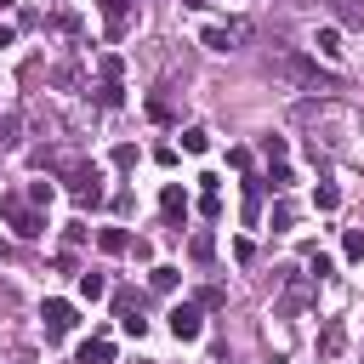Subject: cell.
Here are the masks:
<instances>
[{"mask_svg":"<svg viewBox=\"0 0 364 364\" xmlns=\"http://www.w3.org/2000/svg\"><path fill=\"white\" fill-rule=\"evenodd\" d=\"M267 68H273V74H284L290 85H307V91H336V74H330V68H318L313 57H301V51H273V57H267Z\"/></svg>","mask_w":364,"mask_h":364,"instance_id":"1","label":"cell"},{"mask_svg":"<svg viewBox=\"0 0 364 364\" xmlns=\"http://www.w3.org/2000/svg\"><path fill=\"white\" fill-rule=\"evenodd\" d=\"M63 176H68V193H74L80 210H85V205H102V171H97V165H68Z\"/></svg>","mask_w":364,"mask_h":364,"instance_id":"2","label":"cell"},{"mask_svg":"<svg viewBox=\"0 0 364 364\" xmlns=\"http://www.w3.org/2000/svg\"><path fill=\"white\" fill-rule=\"evenodd\" d=\"M0 216L11 222V233H17V239H40V233H46V216H40V210H28L17 193H6V199H0Z\"/></svg>","mask_w":364,"mask_h":364,"instance_id":"3","label":"cell"},{"mask_svg":"<svg viewBox=\"0 0 364 364\" xmlns=\"http://www.w3.org/2000/svg\"><path fill=\"white\" fill-rule=\"evenodd\" d=\"M40 318H46V341H57V336H68V330L80 324V318H74V301H57V296L40 307Z\"/></svg>","mask_w":364,"mask_h":364,"instance_id":"4","label":"cell"},{"mask_svg":"<svg viewBox=\"0 0 364 364\" xmlns=\"http://www.w3.org/2000/svg\"><path fill=\"white\" fill-rule=\"evenodd\" d=\"M165 318H171V336H176V341H199V330H205V318H199L193 301H176Z\"/></svg>","mask_w":364,"mask_h":364,"instance_id":"5","label":"cell"},{"mask_svg":"<svg viewBox=\"0 0 364 364\" xmlns=\"http://www.w3.org/2000/svg\"><path fill=\"white\" fill-rule=\"evenodd\" d=\"M97 6H102L108 34H114V40H125V28H131V0H97Z\"/></svg>","mask_w":364,"mask_h":364,"instance_id":"6","label":"cell"},{"mask_svg":"<svg viewBox=\"0 0 364 364\" xmlns=\"http://www.w3.org/2000/svg\"><path fill=\"white\" fill-rule=\"evenodd\" d=\"M245 34H250L245 23H228V28H205V46H210V51H233Z\"/></svg>","mask_w":364,"mask_h":364,"instance_id":"7","label":"cell"},{"mask_svg":"<svg viewBox=\"0 0 364 364\" xmlns=\"http://www.w3.org/2000/svg\"><path fill=\"white\" fill-rule=\"evenodd\" d=\"M159 210H165V222H171V228H176V222H182V216H188V193H182V188H176V182H171V188H165V193H159Z\"/></svg>","mask_w":364,"mask_h":364,"instance_id":"8","label":"cell"},{"mask_svg":"<svg viewBox=\"0 0 364 364\" xmlns=\"http://www.w3.org/2000/svg\"><path fill=\"white\" fill-rule=\"evenodd\" d=\"M341 347H347V330H341V324H324V330H318V358H336Z\"/></svg>","mask_w":364,"mask_h":364,"instance_id":"9","label":"cell"},{"mask_svg":"<svg viewBox=\"0 0 364 364\" xmlns=\"http://www.w3.org/2000/svg\"><path fill=\"white\" fill-rule=\"evenodd\" d=\"M313 46H318V57H324V63H341V34H336V28H318V34H313Z\"/></svg>","mask_w":364,"mask_h":364,"instance_id":"10","label":"cell"},{"mask_svg":"<svg viewBox=\"0 0 364 364\" xmlns=\"http://www.w3.org/2000/svg\"><path fill=\"white\" fill-rule=\"evenodd\" d=\"M262 193H267L262 182H245V205H239V216H245L250 228H256V216H262Z\"/></svg>","mask_w":364,"mask_h":364,"instance_id":"11","label":"cell"},{"mask_svg":"<svg viewBox=\"0 0 364 364\" xmlns=\"http://www.w3.org/2000/svg\"><path fill=\"white\" fill-rule=\"evenodd\" d=\"M97 102H102V108H119V102H125V85H119L114 74H102V85H97Z\"/></svg>","mask_w":364,"mask_h":364,"instance_id":"12","label":"cell"},{"mask_svg":"<svg viewBox=\"0 0 364 364\" xmlns=\"http://www.w3.org/2000/svg\"><path fill=\"white\" fill-rule=\"evenodd\" d=\"M97 245H102L108 256H119V250H131V233H125V228H102V233H97Z\"/></svg>","mask_w":364,"mask_h":364,"instance_id":"13","label":"cell"},{"mask_svg":"<svg viewBox=\"0 0 364 364\" xmlns=\"http://www.w3.org/2000/svg\"><path fill=\"white\" fill-rule=\"evenodd\" d=\"M330 11H336L347 28H364V6H358V0H330Z\"/></svg>","mask_w":364,"mask_h":364,"instance_id":"14","label":"cell"},{"mask_svg":"<svg viewBox=\"0 0 364 364\" xmlns=\"http://www.w3.org/2000/svg\"><path fill=\"white\" fill-rule=\"evenodd\" d=\"M188 256H193V262H210V256H216V239H210V233L199 228V233L188 239Z\"/></svg>","mask_w":364,"mask_h":364,"instance_id":"15","label":"cell"},{"mask_svg":"<svg viewBox=\"0 0 364 364\" xmlns=\"http://www.w3.org/2000/svg\"><path fill=\"white\" fill-rule=\"evenodd\" d=\"M80 364H114V347L108 341H85L80 347Z\"/></svg>","mask_w":364,"mask_h":364,"instance_id":"16","label":"cell"},{"mask_svg":"<svg viewBox=\"0 0 364 364\" xmlns=\"http://www.w3.org/2000/svg\"><path fill=\"white\" fill-rule=\"evenodd\" d=\"M182 148H188V154H205V148H210V136H205L199 125H188V131H182Z\"/></svg>","mask_w":364,"mask_h":364,"instance_id":"17","label":"cell"},{"mask_svg":"<svg viewBox=\"0 0 364 364\" xmlns=\"http://www.w3.org/2000/svg\"><path fill=\"white\" fill-rule=\"evenodd\" d=\"M313 205H318V210H336V205H341V193H336L330 182H318V188H313Z\"/></svg>","mask_w":364,"mask_h":364,"instance_id":"18","label":"cell"},{"mask_svg":"<svg viewBox=\"0 0 364 364\" xmlns=\"http://www.w3.org/2000/svg\"><path fill=\"white\" fill-rule=\"evenodd\" d=\"M176 279H182L176 267H154V273H148V284H154V290H176Z\"/></svg>","mask_w":364,"mask_h":364,"instance_id":"19","label":"cell"},{"mask_svg":"<svg viewBox=\"0 0 364 364\" xmlns=\"http://www.w3.org/2000/svg\"><path fill=\"white\" fill-rule=\"evenodd\" d=\"M102 290H108V284H102V273H80V296H85V301H97Z\"/></svg>","mask_w":364,"mask_h":364,"instance_id":"20","label":"cell"},{"mask_svg":"<svg viewBox=\"0 0 364 364\" xmlns=\"http://www.w3.org/2000/svg\"><path fill=\"white\" fill-rule=\"evenodd\" d=\"M341 250H347V262H358V256H364V228H347V239H341Z\"/></svg>","mask_w":364,"mask_h":364,"instance_id":"21","label":"cell"},{"mask_svg":"<svg viewBox=\"0 0 364 364\" xmlns=\"http://www.w3.org/2000/svg\"><path fill=\"white\" fill-rule=\"evenodd\" d=\"M17 125H23L17 114H6V119H0V148H11V142H17Z\"/></svg>","mask_w":364,"mask_h":364,"instance_id":"22","label":"cell"},{"mask_svg":"<svg viewBox=\"0 0 364 364\" xmlns=\"http://www.w3.org/2000/svg\"><path fill=\"white\" fill-rule=\"evenodd\" d=\"M262 154L279 165V159H284V136H262Z\"/></svg>","mask_w":364,"mask_h":364,"instance_id":"23","label":"cell"},{"mask_svg":"<svg viewBox=\"0 0 364 364\" xmlns=\"http://www.w3.org/2000/svg\"><path fill=\"white\" fill-rule=\"evenodd\" d=\"M114 165H119V171H131V165H136V148H131V142H119V148H114Z\"/></svg>","mask_w":364,"mask_h":364,"instance_id":"24","label":"cell"},{"mask_svg":"<svg viewBox=\"0 0 364 364\" xmlns=\"http://www.w3.org/2000/svg\"><path fill=\"white\" fill-rule=\"evenodd\" d=\"M28 199L34 205H51V182H28Z\"/></svg>","mask_w":364,"mask_h":364,"instance_id":"25","label":"cell"},{"mask_svg":"<svg viewBox=\"0 0 364 364\" xmlns=\"http://www.w3.org/2000/svg\"><path fill=\"white\" fill-rule=\"evenodd\" d=\"M119 324H125V336H148V318H142V313H131V318H119Z\"/></svg>","mask_w":364,"mask_h":364,"instance_id":"26","label":"cell"},{"mask_svg":"<svg viewBox=\"0 0 364 364\" xmlns=\"http://www.w3.org/2000/svg\"><path fill=\"white\" fill-rule=\"evenodd\" d=\"M17 301H23V296H17L11 284H0V313H17Z\"/></svg>","mask_w":364,"mask_h":364,"instance_id":"27","label":"cell"},{"mask_svg":"<svg viewBox=\"0 0 364 364\" xmlns=\"http://www.w3.org/2000/svg\"><path fill=\"white\" fill-rule=\"evenodd\" d=\"M11 6H17V0H0V11H11Z\"/></svg>","mask_w":364,"mask_h":364,"instance_id":"28","label":"cell"},{"mask_svg":"<svg viewBox=\"0 0 364 364\" xmlns=\"http://www.w3.org/2000/svg\"><path fill=\"white\" fill-rule=\"evenodd\" d=\"M182 6H205V0H182Z\"/></svg>","mask_w":364,"mask_h":364,"instance_id":"29","label":"cell"},{"mask_svg":"<svg viewBox=\"0 0 364 364\" xmlns=\"http://www.w3.org/2000/svg\"><path fill=\"white\" fill-rule=\"evenodd\" d=\"M0 154H6V148H0Z\"/></svg>","mask_w":364,"mask_h":364,"instance_id":"30","label":"cell"}]
</instances>
